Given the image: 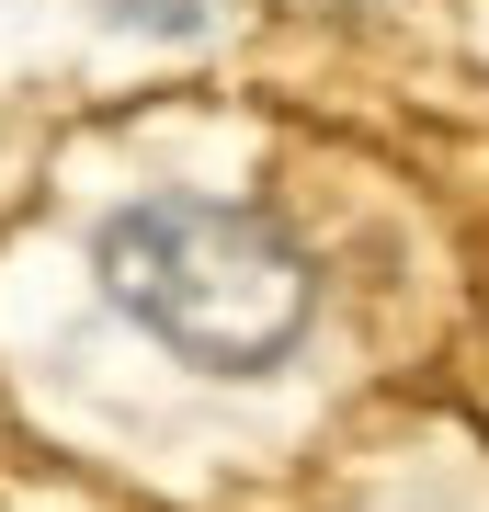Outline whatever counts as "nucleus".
Returning a JSON list of instances; mask_svg holds the SVG:
<instances>
[{"label": "nucleus", "mask_w": 489, "mask_h": 512, "mask_svg": "<svg viewBox=\"0 0 489 512\" xmlns=\"http://www.w3.org/2000/svg\"><path fill=\"white\" fill-rule=\"evenodd\" d=\"M91 274L126 308L148 342H171L182 365H217V376H251L308 330L319 308V274L273 217L251 205H217V194H148V205H114L103 239H91Z\"/></svg>", "instance_id": "1"}, {"label": "nucleus", "mask_w": 489, "mask_h": 512, "mask_svg": "<svg viewBox=\"0 0 489 512\" xmlns=\"http://www.w3.org/2000/svg\"><path fill=\"white\" fill-rule=\"evenodd\" d=\"M103 23H126V35H205L217 23V0H103Z\"/></svg>", "instance_id": "2"}]
</instances>
